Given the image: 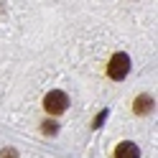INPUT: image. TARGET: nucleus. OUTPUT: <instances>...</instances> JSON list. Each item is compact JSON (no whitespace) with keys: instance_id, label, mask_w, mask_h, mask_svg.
<instances>
[{"instance_id":"nucleus-1","label":"nucleus","mask_w":158,"mask_h":158,"mask_svg":"<svg viewBox=\"0 0 158 158\" xmlns=\"http://www.w3.org/2000/svg\"><path fill=\"white\" fill-rule=\"evenodd\" d=\"M130 72V56L127 54H112L110 64H107V77L110 79H125V74Z\"/></svg>"},{"instance_id":"nucleus-5","label":"nucleus","mask_w":158,"mask_h":158,"mask_svg":"<svg viewBox=\"0 0 158 158\" xmlns=\"http://www.w3.org/2000/svg\"><path fill=\"white\" fill-rule=\"evenodd\" d=\"M56 130H59V125H56V123H51V120H46V123H44V133H46V135H56Z\"/></svg>"},{"instance_id":"nucleus-4","label":"nucleus","mask_w":158,"mask_h":158,"mask_svg":"<svg viewBox=\"0 0 158 158\" xmlns=\"http://www.w3.org/2000/svg\"><path fill=\"white\" fill-rule=\"evenodd\" d=\"M151 107H156V100L151 94H140L138 100L133 102V110L138 112V115H145V112H151Z\"/></svg>"},{"instance_id":"nucleus-2","label":"nucleus","mask_w":158,"mask_h":158,"mask_svg":"<svg viewBox=\"0 0 158 158\" xmlns=\"http://www.w3.org/2000/svg\"><path fill=\"white\" fill-rule=\"evenodd\" d=\"M44 107H46L48 115H61L66 107H69V97H66V92H61V89H51V92L46 94V100H44Z\"/></svg>"},{"instance_id":"nucleus-3","label":"nucleus","mask_w":158,"mask_h":158,"mask_svg":"<svg viewBox=\"0 0 158 158\" xmlns=\"http://www.w3.org/2000/svg\"><path fill=\"white\" fill-rule=\"evenodd\" d=\"M115 158H140V151H138V145L130 143V140H125L115 148Z\"/></svg>"},{"instance_id":"nucleus-6","label":"nucleus","mask_w":158,"mask_h":158,"mask_svg":"<svg viewBox=\"0 0 158 158\" xmlns=\"http://www.w3.org/2000/svg\"><path fill=\"white\" fill-rule=\"evenodd\" d=\"M105 117H107V110H105V112H100V115H97V120L92 123V127H100V125L105 123Z\"/></svg>"},{"instance_id":"nucleus-7","label":"nucleus","mask_w":158,"mask_h":158,"mask_svg":"<svg viewBox=\"0 0 158 158\" xmlns=\"http://www.w3.org/2000/svg\"><path fill=\"white\" fill-rule=\"evenodd\" d=\"M3 158H18L15 151H3Z\"/></svg>"}]
</instances>
